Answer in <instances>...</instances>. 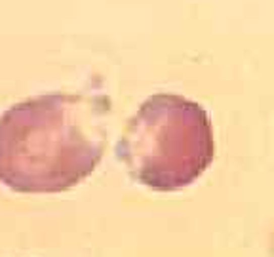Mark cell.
Masks as SVG:
<instances>
[{
    "label": "cell",
    "mask_w": 274,
    "mask_h": 257,
    "mask_svg": "<svg viewBox=\"0 0 274 257\" xmlns=\"http://www.w3.org/2000/svg\"><path fill=\"white\" fill-rule=\"evenodd\" d=\"M108 101L84 93L31 97L0 115V183L14 192L73 189L99 166Z\"/></svg>",
    "instance_id": "cell-1"
},
{
    "label": "cell",
    "mask_w": 274,
    "mask_h": 257,
    "mask_svg": "<svg viewBox=\"0 0 274 257\" xmlns=\"http://www.w3.org/2000/svg\"><path fill=\"white\" fill-rule=\"evenodd\" d=\"M117 157L135 181L152 191H181L215 158L209 115L196 101L156 93L130 118Z\"/></svg>",
    "instance_id": "cell-2"
}]
</instances>
